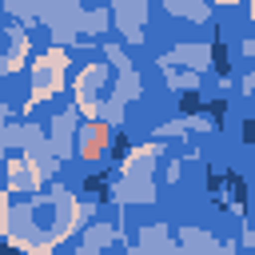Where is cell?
Here are the masks:
<instances>
[{
  "label": "cell",
  "instance_id": "7a4b0ae2",
  "mask_svg": "<svg viewBox=\"0 0 255 255\" xmlns=\"http://www.w3.org/2000/svg\"><path fill=\"white\" fill-rule=\"evenodd\" d=\"M179 108H183V112H199V96H195V92H191V96H183V104H179Z\"/></svg>",
  "mask_w": 255,
  "mask_h": 255
},
{
  "label": "cell",
  "instance_id": "3957f363",
  "mask_svg": "<svg viewBox=\"0 0 255 255\" xmlns=\"http://www.w3.org/2000/svg\"><path fill=\"white\" fill-rule=\"evenodd\" d=\"M0 255H16V251H12V247H4V243H0Z\"/></svg>",
  "mask_w": 255,
  "mask_h": 255
},
{
  "label": "cell",
  "instance_id": "6da1fadb",
  "mask_svg": "<svg viewBox=\"0 0 255 255\" xmlns=\"http://www.w3.org/2000/svg\"><path fill=\"white\" fill-rule=\"evenodd\" d=\"M84 187H88V195H96V199H108V183H104V179H88Z\"/></svg>",
  "mask_w": 255,
  "mask_h": 255
}]
</instances>
